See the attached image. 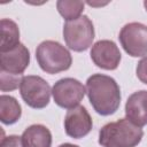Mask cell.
Segmentation results:
<instances>
[{
  "mask_svg": "<svg viewBox=\"0 0 147 147\" xmlns=\"http://www.w3.org/2000/svg\"><path fill=\"white\" fill-rule=\"evenodd\" d=\"M86 93L94 110L102 115H113L121 103V90L116 80L107 75L94 74L86 80Z\"/></svg>",
  "mask_w": 147,
  "mask_h": 147,
  "instance_id": "obj_1",
  "label": "cell"
},
{
  "mask_svg": "<svg viewBox=\"0 0 147 147\" xmlns=\"http://www.w3.org/2000/svg\"><path fill=\"white\" fill-rule=\"evenodd\" d=\"M144 132L127 118L108 123L99 131V144L102 147H136L141 141Z\"/></svg>",
  "mask_w": 147,
  "mask_h": 147,
  "instance_id": "obj_2",
  "label": "cell"
},
{
  "mask_svg": "<svg viewBox=\"0 0 147 147\" xmlns=\"http://www.w3.org/2000/svg\"><path fill=\"white\" fill-rule=\"evenodd\" d=\"M36 59L41 70L51 75L68 70L72 63L70 52L54 40L40 42L36 49Z\"/></svg>",
  "mask_w": 147,
  "mask_h": 147,
  "instance_id": "obj_3",
  "label": "cell"
},
{
  "mask_svg": "<svg viewBox=\"0 0 147 147\" xmlns=\"http://www.w3.org/2000/svg\"><path fill=\"white\" fill-rule=\"evenodd\" d=\"M63 38L71 51H86L94 39V26L92 21L86 15H82L77 20L65 22L63 25Z\"/></svg>",
  "mask_w": 147,
  "mask_h": 147,
  "instance_id": "obj_4",
  "label": "cell"
},
{
  "mask_svg": "<svg viewBox=\"0 0 147 147\" xmlns=\"http://www.w3.org/2000/svg\"><path fill=\"white\" fill-rule=\"evenodd\" d=\"M20 93L23 101L31 108L41 109L45 108L51 100L52 90L49 84L40 76H23Z\"/></svg>",
  "mask_w": 147,
  "mask_h": 147,
  "instance_id": "obj_5",
  "label": "cell"
},
{
  "mask_svg": "<svg viewBox=\"0 0 147 147\" xmlns=\"http://www.w3.org/2000/svg\"><path fill=\"white\" fill-rule=\"evenodd\" d=\"M86 87L75 78L59 79L52 87V95L54 102L65 109H72L77 107L84 99Z\"/></svg>",
  "mask_w": 147,
  "mask_h": 147,
  "instance_id": "obj_6",
  "label": "cell"
},
{
  "mask_svg": "<svg viewBox=\"0 0 147 147\" xmlns=\"http://www.w3.org/2000/svg\"><path fill=\"white\" fill-rule=\"evenodd\" d=\"M119 41L124 51L132 57L147 54V26L132 22L125 24L119 32Z\"/></svg>",
  "mask_w": 147,
  "mask_h": 147,
  "instance_id": "obj_7",
  "label": "cell"
},
{
  "mask_svg": "<svg viewBox=\"0 0 147 147\" xmlns=\"http://www.w3.org/2000/svg\"><path fill=\"white\" fill-rule=\"evenodd\" d=\"M93 63L105 70H115L119 65L122 55L117 45L113 40H99L91 49Z\"/></svg>",
  "mask_w": 147,
  "mask_h": 147,
  "instance_id": "obj_8",
  "label": "cell"
},
{
  "mask_svg": "<svg viewBox=\"0 0 147 147\" xmlns=\"http://www.w3.org/2000/svg\"><path fill=\"white\" fill-rule=\"evenodd\" d=\"M93 126L92 118L83 106L69 109L64 117V130L67 136L74 139H80L87 136Z\"/></svg>",
  "mask_w": 147,
  "mask_h": 147,
  "instance_id": "obj_9",
  "label": "cell"
},
{
  "mask_svg": "<svg viewBox=\"0 0 147 147\" xmlns=\"http://www.w3.org/2000/svg\"><path fill=\"white\" fill-rule=\"evenodd\" d=\"M30 63V52L20 44L7 52L0 53V71L13 75H22Z\"/></svg>",
  "mask_w": 147,
  "mask_h": 147,
  "instance_id": "obj_10",
  "label": "cell"
},
{
  "mask_svg": "<svg viewBox=\"0 0 147 147\" xmlns=\"http://www.w3.org/2000/svg\"><path fill=\"white\" fill-rule=\"evenodd\" d=\"M126 118L137 126L147 124V91L141 90L132 93L125 103Z\"/></svg>",
  "mask_w": 147,
  "mask_h": 147,
  "instance_id": "obj_11",
  "label": "cell"
},
{
  "mask_svg": "<svg viewBox=\"0 0 147 147\" xmlns=\"http://www.w3.org/2000/svg\"><path fill=\"white\" fill-rule=\"evenodd\" d=\"M22 142L24 147H51L52 133L45 125L33 124L22 133Z\"/></svg>",
  "mask_w": 147,
  "mask_h": 147,
  "instance_id": "obj_12",
  "label": "cell"
},
{
  "mask_svg": "<svg viewBox=\"0 0 147 147\" xmlns=\"http://www.w3.org/2000/svg\"><path fill=\"white\" fill-rule=\"evenodd\" d=\"M20 30L17 24L8 18L0 21V53L10 51L20 45Z\"/></svg>",
  "mask_w": 147,
  "mask_h": 147,
  "instance_id": "obj_13",
  "label": "cell"
},
{
  "mask_svg": "<svg viewBox=\"0 0 147 147\" xmlns=\"http://www.w3.org/2000/svg\"><path fill=\"white\" fill-rule=\"evenodd\" d=\"M22 115V108L18 101L10 96L2 94L0 96V121L3 124L10 125L16 123Z\"/></svg>",
  "mask_w": 147,
  "mask_h": 147,
  "instance_id": "obj_14",
  "label": "cell"
},
{
  "mask_svg": "<svg viewBox=\"0 0 147 147\" xmlns=\"http://www.w3.org/2000/svg\"><path fill=\"white\" fill-rule=\"evenodd\" d=\"M85 3L83 1H68V0H59L56 2V8L60 15L68 22L77 20L82 16Z\"/></svg>",
  "mask_w": 147,
  "mask_h": 147,
  "instance_id": "obj_15",
  "label": "cell"
},
{
  "mask_svg": "<svg viewBox=\"0 0 147 147\" xmlns=\"http://www.w3.org/2000/svg\"><path fill=\"white\" fill-rule=\"evenodd\" d=\"M21 75H13L5 71H0V88L2 92L16 90L22 82Z\"/></svg>",
  "mask_w": 147,
  "mask_h": 147,
  "instance_id": "obj_16",
  "label": "cell"
},
{
  "mask_svg": "<svg viewBox=\"0 0 147 147\" xmlns=\"http://www.w3.org/2000/svg\"><path fill=\"white\" fill-rule=\"evenodd\" d=\"M0 147H24V146L22 142V137L13 134V136L2 138Z\"/></svg>",
  "mask_w": 147,
  "mask_h": 147,
  "instance_id": "obj_17",
  "label": "cell"
},
{
  "mask_svg": "<svg viewBox=\"0 0 147 147\" xmlns=\"http://www.w3.org/2000/svg\"><path fill=\"white\" fill-rule=\"evenodd\" d=\"M137 77L144 84H147V56H144L137 65Z\"/></svg>",
  "mask_w": 147,
  "mask_h": 147,
  "instance_id": "obj_18",
  "label": "cell"
},
{
  "mask_svg": "<svg viewBox=\"0 0 147 147\" xmlns=\"http://www.w3.org/2000/svg\"><path fill=\"white\" fill-rule=\"evenodd\" d=\"M59 147H79V146H77V145H74V144H69V142H65V144H62V145H60Z\"/></svg>",
  "mask_w": 147,
  "mask_h": 147,
  "instance_id": "obj_19",
  "label": "cell"
},
{
  "mask_svg": "<svg viewBox=\"0 0 147 147\" xmlns=\"http://www.w3.org/2000/svg\"><path fill=\"white\" fill-rule=\"evenodd\" d=\"M144 6H145V9H146V11H147V0L144 1Z\"/></svg>",
  "mask_w": 147,
  "mask_h": 147,
  "instance_id": "obj_20",
  "label": "cell"
}]
</instances>
